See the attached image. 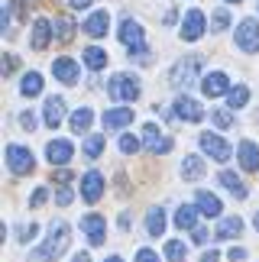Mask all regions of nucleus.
Segmentation results:
<instances>
[{"mask_svg": "<svg viewBox=\"0 0 259 262\" xmlns=\"http://www.w3.org/2000/svg\"><path fill=\"white\" fill-rule=\"evenodd\" d=\"M143 143H146L149 152H156V156L172 152V139L159 133V126H156V123H146V126H143Z\"/></svg>", "mask_w": 259, "mask_h": 262, "instance_id": "6e6552de", "label": "nucleus"}, {"mask_svg": "<svg viewBox=\"0 0 259 262\" xmlns=\"http://www.w3.org/2000/svg\"><path fill=\"white\" fill-rule=\"evenodd\" d=\"M217 178H221V185H224L227 191H230V194H233V198H240V201L246 198V185H243V181H240V178H236L233 172H221V175H217Z\"/></svg>", "mask_w": 259, "mask_h": 262, "instance_id": "cd10ccee", "label": "nucleus"}, {"mask_svg": "<svg viewBox=\"0 0 259 262\" xmlns=\"http://www.w3.org/2000/svg\"><path fill=\"white\" fill-rule=\"evenodd\" d=\"M227 4H240V0H227Z\"/></svg>", "mask_w": 259, "mask_h": 262, "instance_id": "5fc2aeb1", "label": "nucleus"}, {"mask_svg": "<svg viewBox=\"0 0 259 262\" xmlns=\"http://www.w3.org/2000/svg\"><path fill=\"white\" fill-rule=\"evenodd\" d=\"M165 256L172 259V262H182L188 256V246L182 243V239H168V243H165Z\"/></svg>", "mask_w": 259, "mask_h": 262, "instance_id": "2f4dec72", "label": "nucleus"}, {"mask_svg": "<svg viewBox=\"0 0 259 262\" xmlns=\"http://www.w3.org/2000/svg\"><path fill=\"white\" fill-rule=\"evenodd\" d=\"M52 33H55V26H52V19H46V16H39L36 23H33V49H42L49 46V39H52Z\"/></svg>", "mask_w": 259, "mask_h": 262, "instance_id": "a211bd4d", "label": "nucleus"}, {"mask_svg": "<svg viewBox=\"0 0 259 262\" xmlns=\"http://www.w3.org/2000/svg\"><path fill=\"white\" fill-rule=\"evenodd\" d=\"M104 194V175L101 172H84L81 175V198L88 204H97Z\"/></svg>", "mask_w": 259, "mask_h": 262, "instance_id": "9d476101", "label": "nucleus"}, {"mask_svg": "<svg viewBox=\"0 0 259 262\" xmlns=\"http://www.w3.org/2000/svg\"><path fill=\"white\" fill-rule=\"evenodd\" d=\"M207 239V230H201V227H195V243H204Z\"/></svg>", "mask_w": 259, "mask_h": 262, "instance_id": "de8ad7c7", "label": "nucleus"}, {"mask_svg": "<svg viewBox=\"0 0 259 262\" xmlns=\"http://www.w3.org/2000/svg\"><path fill=\"white\" fill-rule=\"evenodd\" d=\"M104 262H123V259L120 256H111V259H104Z\"/></svg>", "mask_w": 259, "mask_h": 262, "instance_id": "603ef678", "label": "nucleus"}, {"mask_svg": "<svg viewBox=\"0 0 259 262\" xmlns=\"http://www.w3.org/2000/svg\"><path fill=\"white\" fill-rule=\"evenodd\" d=\"M46 198H49V191H46V188H36V194L29 198V204H33V207H42V204H46Z\"/></svg>", "mask_w": 259, "mask_h": 262, "instance_id": "4c0bfd02", "label": "nucleus"}, {"mask_svg": "<svg viewBox=\"0 0 259 262\" xmlns=\"http://www.w3.org/2000/svg\"><path fill=\"white\" fill-rule=\"evenodd\" d=\"M81 230L88 233V243L91 246H101L104 236H107V220L101 214H88V217H81Z\"/></svg>", "mask_w": 259, "mask_h": 262, "instance_id": "1a4fd4ad", "label": "nucleus"}, {"mask_svg": "<svg viewBox=\"0 0 259 262\" xmlns=\"http://www.w3.org/2000/svg\"><path fill=\"white\" fill-rule=\"evenodd\" d=\"M136 149H139V139L130 136V133H123V136H120V152L130 156V152H136Z\"/></svg>", "mask_w": 259, "mask_h": 262, "instance_id": "c9c22d12", "label": "nucleus"}, {"mask_svg": "<svg viewBox=\"0 0 259 262\" xmlns=\"http://www.w3.org/2000/svg\"><path fill=\"white\" fill-rule=\"evenodd\" d=\"M120 230H130V214H120Z\"/></svg>", "mask_w": 259, "mask_h": 262, "instance_id": "8fccbe9b", "label": "nucleus"}, {"mask_svg": "<svg viewBox=\"0 0 259 262\" xmlns=\"http://www.w3.org/2000/svg\"><path fill=\"white\" fill-rule=\"evenodd\" d=\"M236 159H240L243 172H259V146L253 139H243V143L236 146Z\"/></svg>", "mask_w": 259, "mask_h": 262, "instance_id": "4468645a", "label": "nucleus"}, {"mask_svg": "<svg viewBox=\"0 0 259 262\" xmlns=\"http://www.w3.org/2000/svg\"><path fill=\"white\" fill-rule=\"evenodd\" d=\"M52 75L58 78L62 84H75L78 81V62H72V58H55L52 62Z\"/></svg>", "mask_w": 259, "mask_h": 262, "instance_id": "f3484780", "label": "nucleus"}, {"mask_svg": "<svg viewBox=\"0 0 259 262\" xmlns=\"http://www.w3.org/2000/svg\"><path fill=\"white\" fill-rule=\"evenodd\" d=\"M227 256H230V262H243V259H246V249H243V246H233Z\"/></svg>", "mask_w": 259, "mask_h": 262, "instance_id": "79ce46f5", "label": "nucleus"}, {"mask_svg": "<svg viewBox=\"0 0 259 262\" xmlns=\"http://www.w3.org/2000/svg\"><path fill=\"white\" fill-rule=\"evenodd\" d=\"M211 120H214V123L221 126V129H230V126H233V117L227 114V110H214V114H211Z\"/></svg>", "mask_w": 259, "mask_h": 262, "instance_id": "f704fd0d", "label": "nucleus"}, {"mask_svg": "<svg viewBox=\"0 0 259 262\" xmlns=\"http://www.w3.org/2000/svg\"><path fill=\"white\" fill-rule=\"evenodd\" d=\"M243 233V220L240 217H224L217 224V239H230V236H240Z\"/></svg>", "mask_w": 259, "mask_h": 262, "instance_id": "b1692460", "label": "nucleus"}, {"mask_svg": "<svg viewBox=\"0 0 259 262\" xmlns=\"http://www.w3.org/2000/svg\"><path fill=\"white\" fill-rule=\"evenodd\" d=\"M107 94H111L114 100H136L139 97V78L126 75V72L114 75L111 81H107Z\"/></svg>", "mask_w": 259, "mask_h": 262, "instance_id": "7ed1b4c3", "label": "nucleus"}, {"mask_svg": "<svg viewBox=\"0 0 259 262\" xmlns=\"http://www.w3.org/2000/svg\"><path fill=\"white\" fill-rule=\"evenodd\" d=\"M104 152V136H88V143H84V156L88 159H97Z\"/></svg>", "mask_w": 259, "mask_h": 262, "instance_id": "473e14b6", "label": "nucleus"}, {"mask_svg": "<svg viewBox=\"0 0 259 262\" xmlns=\"http://www.w3.org/2000/svg\"><path fill=\"white\" fill-rule=\"evenodd\" d=\"M201 91H204L207 97H221V94H227V91H230V81H227L224 72H211V75H204Z\"/></svg>", "mask_w": 259, "mask_h": 262, "instance_id": "dca6fc26", "label": "nucleus"}, {"mask_svg": "<svg viewBox=\"0 0 259 262\" xmlns=\"http://www.w3.org/2000/svg\"><path fill=\"white\" fill-rule=\"evenodd\" d=\"M72 156H75V146L68 143V139H52V143L46 146V159L52 165H65V162H72Z\"/></svg>", "mask_w": 259, "mask_h": 262, "instance_id": "ddd939ff", "label": "nucleus"}, {"mask_svg": "<svg viewBox=\"0 0 259 262\" xmlns=\"http://www.w3.org/2000/svg\"><path fill=\"white\" fill-rule=\"evenodd\" d=\"M182 178H185V181L204 178V162H201L198 156H185V162H182Z\"/></svg>", "mask_w": 259, "mask_h": 262, "instance_id": "393cba45", "label": "nucleus"}, {"mask_svg": "<svg viewBox=\"0 0 259 262\" xmlns=\"http://www.w3.org/2000/svg\"><path fill=\"white\" fill-rule=\"evenodd\" d=\"M195 207L201 210L204 217H221V198L211 194V191H198V198H195Z\"/></svg>", "mask_w": 259, "mask_h": 262, "instance_id": "aec40b11", "label": "nucleus"}, {"mask_svg": "<svg viewBox=\"0 0 259 262\" xmlns=\"http://www.w3.org/2000/svg\"><path fill=\"white\" fill-rule=\"evenodd\" d=\"M175 19H178V16H175V10H168V13H165V19H162V23H165V26H172V23H175Z\"/></svg>", "mask_w": 259, "mask_h": 262, "instance_id": "09e8293b", "label": "nucleus"}, {"mask_svg": "<svg viewBox=\"0 0 259 262\" xmlns=\"http://www.w3.org/2000/svg\"><path fill=\"white\" fill-rule=\"evenodd\" d=\"M68 239H72L68 224H65V220H55V224L49 227V239L42 246H36L33 253H29V259H33V262H55L68 249Z\"/></svg>", "mask_w": 259, "mask_h": 262, "instance_id": "f257e3e1", "label": "nucleus"}, {"mask_svg": "<svg viewBox=\"0 0 259 262\" xmlns=\"http://www.w3.org/2000/svg\"><path fill=\"white\" fill-rule=\"evenodd\" d=\"M55 201H58L62 207H68V204H72V191H68V188H58V191H55Z\"/></svg>", "mask_w": 259, "mask_h": 262, "instance_id": "58836bf2", "label": "nucleus"}, {"mask_svg": "<svg viewBox=\"0 0 259 262\" xmlns=\"http://www.w3.org/2000/svg\"><path fill=\"white\" fill-rule=\"evenodd\" d=\"M19 126H23V129H36V117H33V110H26V114L19 117Z\"/></svg>", "mask_w": 259, "mask_h": 262, "instance_id": "ea45409f", "label": "nucleus"}, {"mask_svg": "<svg viewBox=\"0 0 259 262\" xmlns=\"http://www.w3.org/2000/svg\"><path fill=\"white\" fill-rule=\"evenodd\" d=\"M198 68H201V58L198 55H188L182 58L175 68H172V84L182 91V88H191L195 84V75H198Z\"/></svg>", "mask_w": 259, "mask_h": 262, "instance_id": "39448f33", "label": "nucleus"}, {"mask_svg": "<svg viewBox=\"0 0 259 262\" xmlns=\"http://www.w3.org/2000/svg\"><path fill=\"white\" fill-rule=\"evenodd\" d=\"M91 120H94L91 107H78L72 114V129H75V133H88V129H91Z\"/></svg>", "mask_w": 259, "mask_h": 262, "instance_id": "bb28decb", "label": "nucleus"}, {"mask_svg": "<svg viewBox=\"0 0 259 262\" xmlns=\"http://www.w3.org/2000/svg\"><path fill=\"white\" fill-rule=\"evenodd\" d=\"M146 230H149V236H162V233H165V210H162V207H149V214H146Z\"/></svg>", "mask_w": 259, "mask_h": 262, "instance_id": "5701e85b", "label": "nucleus"}, {"mask_svg": "<svg viewBox=\"0 0 259 262\" xmlns=\"http://www.w3.org/2000/svg\"><path fill=\"white\" fill-rule=\"evenodd\" d=\"M204 36V13L201 10H188L185 23H182V39L185 42H195V39Z\"/></svg>", "mask_w": 259, "mask_h": 262, "instance_id": "9b49d317", "label": "nucleus"}, {"mask_svg": "<svg viewBox=\"0 0 259 262\" xmlns=\"http://www.w3.org/2000/svg\"><path fill=\"white\" fill-rule=\"evenodd\" d=\"M246 100H250V91H246L243 84H236V88L227 91V104H230V107H246Z\"/></svg>", "mask_w": 259, "mask_h": 262, "instance_id": "7c9ffc66", "label": "nucleus"}, {"mask_svg": "<svg viewBox=\"0 0 259 262\" xmlns=\"http://www.w3.org/2000/svg\"><path fill=\"white\" fill-rule=\"evenodd\" d=\"M126 123H133V110H130V107L104 110V129H123Z\"/></svg>", "mask_w": 259, "mask_h": 262, "instance_id": "6ab92c4d", "label": "nucleus"}, {"mask_svg": "<svg viewBox=\"0 0 259 262\" xmlns=\"http://www.w3.org/2000/svg\"><path fill=\"white\" fill-rule=\"evenodd\" d=\"M84 65L91 68V72H101V68L107 65V52H104V49H97V46H88L84 49Z\"/></svg>", "mask_w": 259, "mask_h": 262, "instance_id": "c85d7f7f", "label": "nucleus"}, {"mask_svg": "<svg viewBox=\"0 0 259 262\" xmlns=\"http://www.w3.org/2000/svg\"><path fill=\"white\" fill-rule=\"evenodd\" d=\"M120 39H123V46L130 49V55H136L139 62H146V42H143V26L136 23V19H123L120 23Z\"/></svg>", "mask_w": 259, "mask_h": 262, "instance_id": "f03ea898", "label": "nucleus"}, {"mask_svg": "<svg viewBox=\"0 0 259 262\" xmlns=\"http://www.w3.org/2000/svg\"><path fill=\"white\" fill-rule=\"evenodd\" d=\"M136 262H159V256L153 253V249H139V253H136Z\"/></svg>", "mask_w": 259, "mask_h": 262, "instance_id": "a19ab883", "label": "nucleus"}, {"mask_svg": "<svg viewBox=\"0 0 259 262\" xmlns=\"http://www.w3.org/2000/svg\"><path fill=\"white\" fill-rule=\"evenodd\" d=\"M36 233H39L36 224H19V227H16V239H19V243H33Z\"/></svg>", "mask_w": 259, "mask_h": 262, "instance_id": "72a5a7b5", "label": "nucleus"}, {"mask_svg": "<svg viewBox=\"0 0 259 262\" xmlns=\"http://www.w3.org/2000/svg\"><path fill=\"white\" fill-rule=\"evenodd\" d=\"M55 36H58V42H72V36H75V19H68V16H55Z\"/></svg>", "mask_w": 259, "mask_h": 262, "instance_id": "c756f323", "label": "nucleus"}, {"mask_svg": "<svg viewBox=\"0 0 259 262\" xmlns=\"http://www.w3.org/2000/svg\"><path fill=\"white\" fill-rule=\"evenodd\" d=\"M68 4H72L75 10H84V7H91V4H94V0H68Z\"/></svg>", "mask_w": 259, "mask_h": 262, "instance_id": "49530a36", "label": "nucleus"}, {"mask_svg": "<svg viewBox=\"0 0 259 262\" xmlns=\"http://www.w3.org/2000/svg\"><path fill=\"white\" fill-rule=\"evenodd\" d=\"M72 262H91V256H88V253H78V256H75Z\"/></svg>", "mask_w": 259, "mask_h": 262, "instance_id": "3c124183", "label": "nucleus"}, {"mask_svg": "<svg viewBox=\"0 0 259 262\" xmlns=\"http://www.w3.org/2000/svg\"><path fill=\"white\" fill-rule=\"evenodd\" d=\"M201 262H221V253H217V249H207V253H201Z\"/></svg>", "mask_w": 259, "mask_h": 262, "instance_id": "c03bdc74", "label": "nucleus"}, {"mask_svg": "<svg viewBox=\"0 0 259 262\" xmlns=\"http://www.w3.org/2000/svg\"><path fill=\"white\" fill-rule=\"evenodd\" d=\"M198 214H201L198 207L182 204V207L175 210V227H182V230H195V227H198Z\"/></svg>", "mask_w": 259, "mask_h": 262, "instance_id": "4be33fe9", "label": "nucleus"}, {"mask_svg": "<svg viewBox=\"0 0 259 262\" xmlns=\"http://www.w3.org/2000/svg\"><path fill=\"white\" fill-rule=\"evenodd\" d=\"M253 227H256V230H259V210H256V220H253Z\"/></svg>", "mask_w": 259, "mask_h": 262, "instance_id": "864d4df0", "label": "nucleus"}, {"mask_svg": "<svg viewBox=\"0 0 259 262\" xmlns=\"http://www.w3.org/2000/svg\"><path fill=\"white\" fill-rule=\"evenodd\" d=\"M42 120H46V126H58L65 120V100L62 97H49L46 100V110H42Z\"/></svg>", "mask_w": 259, "mask_h": 262, "instance_id": "412c9836", "label": "nucleus"}, {"mask_svg": "<svg viewBox=\"0 0 259 262\" xmlns=\"http://www.w3.org/2000/svg\"><path fill=\"white\" fill-rule=\"evenodd\" d=\"M39 91H42V75H39V72H26L23 81H19V94H23V97H36Z\"/></svg>", "mask_w": 259, "mask_h": 262, "instance_id": "a878e982", "label": "nucleus"}, {"mask_svg": "<svg viewBox=\"0 0 259 262\" xmlns=\"http://www.w3.org/2000/svg\"><path fill=\"white\" fill-rule=\"evenodd\" d=\"M236 46L243 52H259V23L256 19H243L236 26Z\"/></svg>", "mask_w": 259, "mask_h": 262, "instance_id": "0eeeda50", "label": "nucleus"}, {"mask_svg": "<svg viewBox=\"0 0 259 262\" xmlns=\"http://www.w3.org/2000/svg\"><path fill=\"white\" fill-rule=\"evenodd\" d=\"M107 29H111V16H107V10H94V13L84 19V33L94 36V39L107 36Z\"/></svg>", "mask_w": 259, "mask_h": 262, "instance_id": "2eb2a0df", "label": "nucleus"}, {"mask_svg": "<svg viewBox=\"0 0 259 262\" xmlns=\"http://www.w3.org/2000/svg\"><path fill=\"white\" fill-rule=\"evenodd\" d=\"M7 165H10V172H13V175H29L36 168V159H33L29 149L13 143V146H7Z\"/></svg>", "mask_w": 259, "mask_h": 262, "instance_id": "20e7f679", "label": "nucleus"}, {"mask_svg": "<svg viewBox=\"0 0 259 262\" xmlns=\"http://www.w3.org/2000/svg\"><path fill=\"white\" fill-rule=\"evenodd\" d=\"M13 68H16V55H7L4 58V75H13Z\"/></svg>", "mask_w": 259, "mask_h": 262, "instance_id": "37998d69", "label": "nucleus"}, {"mask_svg": "<svg viewBox=\"0 0 259 262\" xmlns=\"http://www.w3.org/2000/svg\"><path fill=\"white\" fill-rule=\"evenodd\" d=\"M175 114H178V120H185V123H201L204 120V110H201V104H198L195 97H178L175 100Z\"/></svg>", "mask_w": 259, "mask_h": 262, "instance_id": "f8f14e48", "label": "nucleus"}, {"mask_svg": "<svg viewBox=\"0 0 259 262\" xmlns=\"http://www.w3.org/2000/svg\"><path fill=\"white\" fill-rule=\"evenodd\" d=\"M198 143H201V149L214 159V162H227V159L233 156L230 143H227V139H221L217 133H201V139H198Z\"/></svg>", "mask_w": 259, "mask_h": 262, "instance_id": "423d86ee", "label": "nucleus"}, {"mask_svg": "<svg viewBox=\"0 0 259 262\" xmlns=\"http://www.w3.org/2000/svg\"><path fill=\"white\" fill-rule=\"evenodd\" d=\"M55 178L62 181V185H68V181H72V172H68V168H62V172H55Z\"/></svg>", "mask_w": 259, "mask_h": 262, "instance_id": "a18cd8bd", "label": "nucleus"}, {"mask_svg": "<svg viewBox=\"0 0 259 262\" xmlns=\"http://www.w3.org/2000/svg\"><path fill=\"white\" fill-rule=\"evenodd\" d=\"M214 33H221V29H227V26H230V13H227V10H217V13H214Z\"/></svg>", "mask_w": 259, "mask_h": 262, "instance_id": "e433bc0d", "label": "nucleus"}]
</instances>
